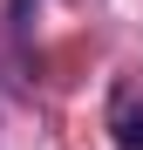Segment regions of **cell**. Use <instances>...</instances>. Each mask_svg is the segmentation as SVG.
<instances>
[{"instance_id":"cell-1","label":"cell","mask_w":143,"mask_h":150,"mask_svg":"<svg viewBox=\"0 0 143 150\" xmlns=\"http://www.w3.org/2000/svg\"><path fill=\"white\" fill-rule=\"evenodd\" d=\"M116 143H123V150H143V109L130 103V96H116Z\"/></svg>"}]
</instances>
